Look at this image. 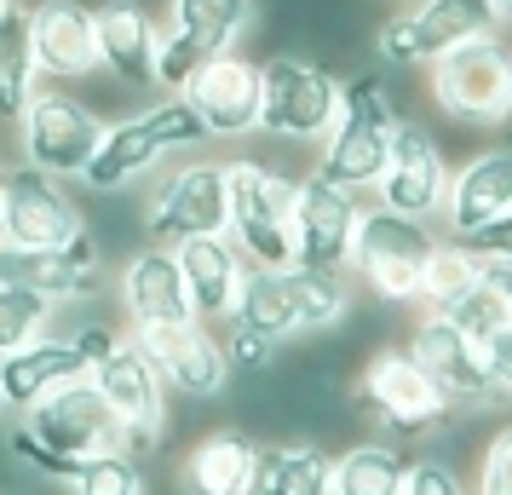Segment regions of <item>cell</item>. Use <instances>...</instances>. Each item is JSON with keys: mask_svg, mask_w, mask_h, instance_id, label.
I'll list each match as a JSON object with an SVG mask.
<instances>
[{"mask_svg": "<svg viewBox=\"0 0 512 495\" xmlns=\"http://www.w3.org/2000/svg\"><path fill=\"white\" fill-rule=\"evenodd\" d=\"M202 139H208V133H202L196 110H190L179 93H167L162 104L133 110V116H121L116 127H104V144L93 150V162H87L81 179H87L98 196H110V190L133 185L139 173H150L162 156L190 150V144H202Z\"/></svg>", "mask_w": 512, "mask_h": 495, "instance_id": "obj_1", "label": "cell"}, {"mask_svg": "<svg viewBox=\"0 0 512 495\" xmlns=\"http://www.w3.org/2000/svg\"><path fill=\"white\" fill-rule=\"evenodd\" d=\"M225 196H231L225 236L236 242V254L259 271H288L294 265V179L271 173L265 162H225Z\"/></svg>", "mask_w": 512, "mask_h": 495, "instance_id": "obj_2", "label": "cell"}, {"mask_svg": "<svg viewBox=\"0 0 512 495\" xmlns=\"http://www.w3.org/2000/svg\"><path fill=\"white\" fill-rule=\"evenodd\" d=\"M392 127H397V104L386 93L380 75H357L340 93V116L323 133V156H317V173L334 179L346 190H374L380 167H386V150H392Z\"/></svg>", "mask_w": 512, "mask_h": 495, "instance_id": "obj_3", "label": "cell"}, {"mask_svg": "<svg viewBox=\"0 0 512 495\" xmlns=\"http://www.w3.org/2000/svg\"><path fill=\"white\" fill-rule=\"evenodd\" d=\"M426 70H432V104L449 121H461V127L512 121V47L501 35L461 41L443 58H432Z\"/></svg>", "mask_w": 512, "mask_h": 495, "instance_id": "obj_4", "label": "cell"}, {"mask_svg": "<svg viewBox=\"0 0 512 495\" xmlns=\"http://www.w3.org/2000/svg\"><path fill=\"white\" fill-rule=\"evenodd\" d=\"M254 24V0H167V24L156 41V70L150 87L185 93L219 52H236L242 29Z\"/></svg>", "mask_w": 512, "mask_h": 495, "instance_id": "obj_5", "label": "cell"}, {"mask_svg": "<svg viewBox=\"0 0 512 495\" xmlns=\"http://www.w3.org/2000/svg\"><path fill=\"white\" fill-rule=\"evenodd\" d=\"M432 248H438V236H432L426 219H409V213L392 208H363L357 242H351V271L386 306H420V277H426Z\"/></svg>", "mask_w": 512, "mask_h": 495, "instance_id": "obj_6", "label": "cell"}, {"mask_svg": "<svg viewBox=\"0 0 512 495\" xmlns=\"http://www.w3.org/2000/svg\"><path fill=\"white\" fill-rule=\"evenodd\" d=\"M340 93L346 81L311 58H265L259 64V127L294 144H323V133L340 116Z\"/></svg>", "mask_w": 512, "mask_h": 495, "instance_id": "obj_7", "label": "cell"}, {"mask_svg": "<svg viewBox=\"0 0 512 495\" xmlns=\"http://www.w3.org/2000/svg\"><path fill=\"white\" fill-rule=\"evenodd\" d=\"M351 398H357V409H363L374 426H386L397 438H426V432L449 426V415H455V403L432 386V375L409 357V346L374 352L369 363H363L357 386H351Z\"/></svg>", "mask_w": 512, "mask_h": 495, "instance_id": "obj_8", "label": "cell"}, {"mask_svg": "<svg viewBox=\"0 0 512 495\" xmlns=\"http://www.w3.org/2000/svg\"><path fill=\"white\" fill-rule=\"evenodd\" d=\"M104 127L110 121L98 116L93 104H81L75 93H58V87H35V98L18 116V139H24L29 167H41L52 179H81L93 150L104 144Z\"/></svg>", "mask_w": 512, "mask_h": 495, "instance_id": "obj_9", "label": "cell"}, {"mask_svg": "<svg viewBox=\"0 0 512 495\" xmlns=\"http://www.w3.org/2000/svg\"><path fill=\"white\" fill-rule=\"evenodd\" d=\"M495 6L489 0H409L397 18H386V29L374 35V52L392 64V70H415L432 64L461 41L495 35Z\"/></svg>", "mask_w": 512, "mask_h": 495, "instance_id": "obj_10", "label": "cell"}, {"mask_svg": "<svg viewBox=\"0 0 512 495\" xmlns=\"http://www.w3.org/2000/svg\"><path fill=\"white\" fill-rule=\"evenodd\" d=\"M87 380L98 386V398L110 403V415H116V426H121V438H116L121 455H133V461L156 455L162 426H167V386H162V375H156V363H150L133 340H121Z\"/></svg>", "mask_w": 512, "mask_h": 495, "instance_id": "obj_11", "label": "cell"}, {"mask_svg": "<svg viewBox=\"0 0 512 495\" xmlns=\"http://www.w3.org/2000/svg\"><path fill=\"white\" fill-rule=\"evenodd\" d=\"M231 219V196H225V167L219 162H185L173 167L150 208H144V236L156 248H179L190 236H225Z\"/></svg>", "mask_w": 512, "mask_h": 495, "instance_id": "obj_12", "label": "cell"}, {"mask_svg": "<svg viewBox=\"0 0 512 495\" xmlns=\"http://www.w3.org/2000/svg\"><path fill=\"white\" fill-rule=\"evenodd\" d=\"M357 219H363L357 190L334 185L323 173H305L294 185V265H305V271H351Z\"/></svg>", "mask_w": 512, "mask_h": 495, "instance_id": "obj_13", "label": "cell"}, {"mask_svg": "<svg viewBox=\"0 0 512 495\" xmlns=\"http://www.w3.org/2000/svg\"><path fill=\"white\" fill-rule=\"evenodd\" d=\"M374 196H380V208L409 213V219H426V225H432V213H443V196H449V162H443V144L432 139V127L397 116L386 167H380V179H374Z\"/></svg>", "mask_w": 512, "mask_h": 495, "instance_id": "obj_14", "label": "cell"}, {"mask_svg": "<svg viewBox=\"0 0 512 495\" xmlns=\"http://www.w3.org/2000/svg\"><path fill=\"white\" fill-rule=\"evenodd\" d=\"M81 231H87V219L70 202L64 179H52L41 167H18V173L0 179V242H18V248H64Z\"/></svg>", "mask_w": 512, "mask_h": 495, "instance_id": "obj_15", "label": "cell"}, {"mask_svg": "<svg viewBox=\"0 0 512 495\" xmlns=\"http://www.w3.org/2000/svg\"><path fill=\"white\" fill-rule=\"evenodd\" d=\"M133 346H139L156 375H162L167 392H185V398H219L225 380H231V363H225V346L208 323H156V329H133Z\"/></svg>", "mask_w": 512, "mask_h": 495, "instance_id": "obj_16", "label": "cell"}, {"mask_svg": "<svg viewBox=\"0 0 512 495\" xmlns=\"http://www.w3.org/2000/svg\"><path fill=\"white\" fill-rule=\"evenodd\" d=\"M409 357L432 375V386H438L455 409H489V403H501L495 380H489L484 340L461 334L455 323H443V317H420L415 334H409Z\"/></svg>", "mask_w": 512, "mask_h": 495, "instance_id": "obj_17", "label": "cell"}, {"mask_svg": "<svg viewBox=\"0 0 512 495\" xmlns=\"http://www.w3.org/2000/svg\"><path fill=\"white\" fill-rule=\"evenodd\" d=\"M0 283L41 294V300H87L98 288V242L93 225L81 236H70L64 248H18V242H0Z\"/></svg>", "mask_w": 512, "mask_h": 495, "instance_id": "obj_18", "label": "cell"}, {"mask_svg": "<svg viewBox=\"0 0 512 495\" xmlns=\"http://www.w3.org/2000/svg\"><path fill=\"white\" fill-rule=\"evenodd\" d=\"M196 110L208 139H242L259 127V58L248 52H219L213 64L179 93Z\"/></svg>", "mask_w": 512, "mask_h": 495, "instance_id": "obj_19", "label": "cell"}, {"mask_svg": "<svg viewBox=\"0 0 512 495\" xmlns=\"http://www.w3.org/2000/svg\"><path fill=\"white\" fill-rule=\"evenodd\" d=\"M24 421H29V438H41L47 449L70 455V461L98 455V449H116V438H121L116 415H110V403L98 398L93 380L58 386L47 403H35V409H29Z\"/></svg>", "mask_w": 512, "mask_h": 495, "instance_id": "obj_20", "label": "cell"}, {"mask_svg": "<svg viewBox=\"0 0 512 495\" xmlns=\"http://www.w3.org/2000/svg\"><path fill=\"white\" fill-rule=\"evenodd\" d=\"M29 52L47 81H81L98 70L93 6L81 0H35L29 6Z\"/></svg>", "mask_w": 512, "mask_h": 495, "instance_id": "obj_21", "label": "cell"}, {"mask_svg": "<svg viewBox=\"0 0 512 495\" xmlns=\"http://www.w3.org/2000/svg\"><path fill=\"white\" fill-rule=\"evenodd\" d=\"M179 260V277H185V300L196 323H225L236 311V294H242V277H248V260L236 254L231 236H190L173 248Z\"/></svg>", "mask_w": 512, "mask_h": 495, "instance_id": "obj_22", "label": "cell"}, {"mask_svg": "<svg viewBox=\"0 0 512 495\" xmlns=\"http://www.w3.org/2000/svg\"><path fill=\"white\" fill-rule=\"evenodd\" d=\"M87 357L75 352L64 334H41V340H29L18 352L0 357V403L6 409H18L29 415L35 403H47L58 386H75V380H87Z\"/></svg>", "mask_w": 512, "mask_h": 495, "instance_id": "obj_23", "label": "cell"}, {"mask_svg": "<svg viewBox=\"0 0 512 495\" xmlns=\"http://www.w3.org/2000/svg\"><path fill=\"white\" fill-rule=\"evenodd\" d=\"M156 41H162V18H156L150 6H139V0H110V6L93 12L98 64L116 75L121 87H150Z\"/></svg>", "mask_w": 512, "mask_h": 495, "instance_id": "obj_24", "label": "cell"}, {"mask_svg": "<svg viewBox=\"0 0 512 495\" xmlns=\"http://www.w3.org/2000/svg\"><path fill=\"white\" fill-rule=\"evenodd\" d=\"M512 208V144H489L478 156H466L449 173V196H443V225L449 236H466L489 225L495 213Z\"/></svg>", "mask_w": 512, "mask_h": 495, "instance_id": "obj_25", "label": "cell"}, {"mask_svg": "<svg viewBox=\"0 0 512 495\" xmlns=\"http://www.w3.org/2000/svg\"><path fill=\"white\" fill-rule=\"evenodd\" d=\"M121 306L133 317V329H156V323H190V300H185V277L173 248H139L133 260L121 265Z\"/></svg>", "mask_w": 512, "mask_h": 495, "instance_id": "obj_26", "label": "cell"}, {"mask_svg": "<svg viewBox=\"0 0 512 495\" xmlns=\"http://www.w3.org/2000/svg\"><path fill=\"white\" fill-rule=\"evenodd\" d=\"M254 455L259 444L236 426H219L208 438H196L185 455V490L190 495H242L254 478Z\"/></svg>", "mask_w": 512, "mask_h": 495, "instance_id": "obj_27", "label": "cell"}, {"mask_svg": "<svg viewBox=\"0 0 512 495\" xmlns=\"http://www.w3.org/2000/svg\"><path fill=\"white\" fill-rule=\"evenodd\" d=\"M242 495H334V461L317 444H259Z\"/></svg>", "mask_w": 512, "mask_h": 495, "instance_id": "obj_28", "label": "cell"}, {"mask_svg": "<svg viewBox=\"0 0 512 495\" xmlns=\"http://www.w3.org/2000/svg\"><path fill=\"white\" fill-rule=\"evenodd\" d=\"M35 52H29V6L0 12V121H18L24 104L35 98Z\"/></svg>", "mask_w": 512, "mask_h": 495, "instance_id": "obj_29", "label": "cell"}, {"mask_svg": "<svg viewBox=\"0 0 512 495\" xmlns=\"http://www.w3.org/2000/svg\"><path fill=\"white\" fill-rule=\"evenodd\" d=\"M282 283H288V306H294V329L300 334H323L351 311L346 271H305V265H288Z\"/></svg>", "mask_w": 512, "mask_h": 495, "instance_id": "obj_30", "label": "cell"}, {"mask_svg": "<svg viewBox=\"0 0 512 495\" xmlns=\"http://www.w3.org/2000/svg\"><path fill=\"white\" fill-rule=\"evenodd\" d=\"M225 323H242V329L265 334L271 346L282 340H294V306H288V283H282V271H259L248 265V277H242V294H236V311Z\"/></svg>", "mask_w": 512, "mask_h": 495, "instance_id": "obj_31", "label": "cell"}, {"mask_svg": "<svg viewBox=\"0 0 512 495\" xmlns=\"http://www.w3.org/2000/svg\"><path fill=\"white\" fill-rule=\"evenodd\" d=\"M409 455L397 444H351L334 461V495H403Z\"/></svg>", "mask_w": 512, "mask_h": 495, "instance_id": "obj_32", "label": "cell"}, {"mask_svg": "<svg viewBox=\"0 0 512 495\" xmlns=\"http://www.w3.org/2000/svg\"><path fill=\"white\" fill-rule=\"evenodd\" d=\"M426 317H443L472 340H489L501 323H512V271H489L484 265V277L466 288L461 300H449L443 311H426Z\"/></svg>", "mask_w": 512, "mask_h": 495, "instance_id": "obj_33", "label": "cell"}, {"mask_svg": "<svg viewBox=\"0 0 512 495\" xmlns=\"http://www.w3.org/2000/svg\"><path fill=\"white\" fill-rule=\"evenodd\" d=\"M478 277H484V265L472 260L455 236L438 242V248H432V260H426V277H420V311H443L449 300H461Z\"/></svg>", "mask_w": 512, "mask_h": 495, "instance_id": "obj_34", "label": "cell"}, {"mask_svg": "<svg viewBox=\"0 0 512 495\" xmlns=\"http://www.w3.org/2000/svg\"><path fill=\"white\" fill-rule=\"evenodd\" d=\"M75 495H144V467L121 449H98V455H81L70 478Z\"/></svg>", "mask_w": 512, "mask_h": 495, "instance_id": "obj_35", "label": "cell"}, {"mask_svg": "<svg viewBox=\"0 0 512 495\" xmlns=\"http://www.w3.org/2000/svg\"><path fill=\"white\" fill-rule=\"evenodd\" d=\"M47 329H52V300L0 283V357L29 346V340H41Z\"/></svg>", "mask_w": 512, "mask_h": 495, "instance_id": "obj_36", "label": "cell"}, {"mask_svg": "<svg viewBox=\"0 0 512 495\" xmlns=\"http://www.w3.org/2000/svg\"><path fill=\"white\" fill-rule=\"evenodd\" d=\"M455 242H461L478 265H489V271H512V208L495 213V219H489V225H478V231L455 236Z\"/></svg>", "mask_w": 512, "mask_h": 495, "instance_id": "obj_37", "label": "cell"}, {"mask_svg": "<svg viewBox=\"0 0 512 495\" xmlns=\"http://www.w3.org/2000/svg\"><path fill=\"white\" fill-rule=\"evenodd\" d=\"M478 495H512V421H501L484 438V455H478Z\"/></svg>", "mask_w": 512, "mask_h": 495, "instance_id": "obj_38", "label": "cell"}, {"mask_svg": "<svg viewBox=\"0 0 512 495\" xmlns=\"http://www.w3.org/2000/svg\"><path fill=\"white\" fill-rule=\"evenodd\" d=\"M403 495H466V484H461V472L449 467V461H438V455H420V461H409Z\"/></svg>", "mask_w": 512, "mask_h": 495, "instance_id": "obj_39", "label": "cell"}, {"mask_svg": "<svg viewBox=\"0 0 512 495\" xmlns=\"http://www.w3.org/2000/svg\"><path fill=\"white\" fill-rule=\"evenodd\" d=\"M225 363L231 369H265L271 357H277V346L265 340V334H254V329H242V323H225Z\"/></svg>", "mask_w": 512, "mask_h": 495, "instance_id": "obj_40", "label": "cell"}, {"mask_svg": "<svg viewBox=\"0 0 512 495\" xmlns=\"http://www.w3.org/2000/svg\"><path fill=\"white\" fill-rule=\"evenodd\" d=\"M12 455H18V461H29L35 472H52V478H75V461H70V455H58V449H47L41 438H29V426H24V432H12Z\"/></svg>", "mask_w": 512, "mask_h": 495, "instance_id": "obj_41", "label": "cell"}, {"mask_svg": "<svg viewBox=\"0 0 512 495\" xmlns=\"http://www.w3.org/2000/svg\"><path fill=\"white\" fill-rule=\"evenodd\" d=\"M64 340H70L75 352L87 357V369H98V363H104V357H110V352L121 346V334L110 329V323H98V317H93V323H81L75 334H64Z\"/></svg>", "mask_w": 512, "mask_h": 495, "instance_id": "obj_42", "label": "cell"}, {"mask_svg": "<svg viewBox=\"0 0 512 495\" xmlns=\"http://www.w3.org/2000/svg\"><path fill=\"white\" fill-rule=\"evenodd\" d=\"M484 357H489V380H495V392L512 398V323H501V329L484 340Z\"/></svg>", "mask_w": 512, "mask_h": 495, "instance_id": "obj_43", "label": "cell"}, {"mask_svg": "<svg viewBox=\"0 0 512 495\" xmlns=\"http://www.w3.org/2000/svg\"><path fill=\"white\" fill-rule=\"evenodd\" d=\"M495 6V24H512V0H489Z\"/></svg>", "mask_w": 512, "mask_h": 495, "instance_id": "obj_44", "label": "cell"}, {"mask_svg": "<svg viewBox=\"0 0 512 495\" xmlns=\"http://www.w3.org/2000/svg\"><path fill=\"white\" fill-rule=\"evenodd\" d=\"M6 6H12V0H0V12H6Z\"/></svg>", "mask_w": 512, "mask_h": 495, "instance_id": "obj_45", "label": "cell"}, {"mask_svg": "<svg viewBox=\"0 0 512 495\" xmlns=\"http://www.w3.org/2000/svg\"><path fill=\"white\" fill-rule=\"evenodd\" d=\"M0 179H6V173H0Z\"/></svg>", "mask_w": 512, "mask_h": 495, "instance_id": "obj_46", "label": "cell"}]
</instances>
